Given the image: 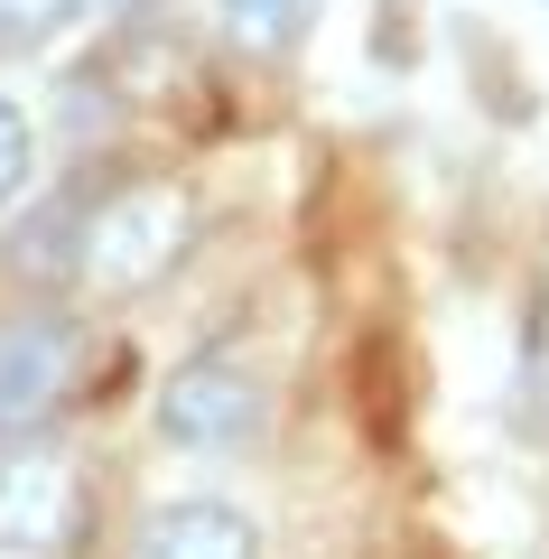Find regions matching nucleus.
<instances>
[{
	"mask_svg": "<svg viewBox=\"0 0 549 559\" xmlns=\"http://www.w3.org/2000/svg\"><path fill=\"white\" fill-rule=\"evenodd\" d=\"M84 10H94V0H0V57H38V47H57Z\"/></svg>",
	"mask_w": 549,
	"mask_h": 559,
	"instance_id": "6",
	"label": "nucleus"
},
{
	"mask_svg": "<svg viewBox=\"0 0 549 559\" xmlns=\"http://www.w3.org/2000/svg\"><path fill=\"white\" fill-rule=\"evenodd\" d=\"M10 448H20V439H10V429H0V457H10Z\"/></svg>",
	"mask_w": 549,
	"mask_h": 559,
	"instance_id": "9",
	"label": "nucleus"
},
{
	"mask_svg": "<svg viewBox=\"0 0 549 559\" xmlns=\"http://www.w3.org/2000/svg\"><path fill=\"white\" fill-rule=\"evenodd\" d=\"M131 559H261V532L234 513V503H150L131 532Z\"/></svg>",
	"mask_w": 549,
	"mask_h": 559,
	"instance_id": "5",
	"label": "nucleus"
},
{
	"mask_svg": "<svg viewBox=\"0 0 549 559\" xmlns=\"http://www.w3.org/2000/svg\"><path fill=\"white\" fill-rule=\"evenodd\" d=\"M215 20L234 47H252V57H279L298 28V0H215Z\"/></svg>",
	"mask_w": 549,
	"mask_h": 559,
	"instance_id": "7",
	"label": "nucleus"
},
{
	"mask_svg": "<svg viewBox=\"0 0 549 559\" xmlns=\"http://www.w3.org/2000/svg\"><path fill=\"white\" fill-rule=\"evenodd\" d=\"M187 242H196V197L168 187V178H140V187H121V197H103L84 215L75 280L103 289V299H140V289H158L187 261Z\"/></svg>",
	"mask_w": 549,
	"mask_h": 559,
	"instance_id": "1",
	"label": "nucleus"
},
{
	"mask_svg": "<svg viewBox=\"0 0 549 559\" xmlns=\"http://www.w3.org/2000/svg\"><path fill=\"white\" fill-rule=\"evenodd\" d=\"M158 439L196 448V457H234L261 439V382L234 364H187V373L158 392Z\"/></svg>",
	"mask_w": 549,
	"mask_h": 559,
	"instance_id": "2",
	"label": "nucleus"
},
{
	"mask_svg": "<svg viewBox=\"0 0 549 559\" xmlns=\"http://www.w3.org/2000/svg\"><path fill=\"white\" fill-rule=\"evenodd\" d=\"M65 532H75V466L57 457V448H10L0 457V550H65Z\"/></svg>",
	"mask_w": 549,
	"mask_h": 559,
	"instance_id": "4",
	"label": "nucleus"
},
{
	"mask_svg": "<svg viewBox=\"0 0 549 559\" xmlns=\"http://www.w3.org/2000/svg\"><path fill=\"white\" fill-rule=\"evenodd\" d=\"M75 364H84V336H75V318H57V308H38V318H20V326H0V429H10V439H28V429L65 401Z\"/></svg>",
	"mask_w": 549,
	"mask_h": 559,
	"instance_id": "3",
	"label": "nucleus"
},
{
	"mask_svg": "<svg viewBox=\"0 0 549 559\" xmlns=\"http://www.w3.org/2000/svg\"><path fill=\"white\" fill-rule=\"evenodd\" d=\"M28 159H38V131H28V112L10 94H0V205L28 187Z\"/></svg>",
	"mask_w": 549,
	"mask_h": 559,
	"instance_id": "8",
	"label": "nucleus"
}]
</instances>
